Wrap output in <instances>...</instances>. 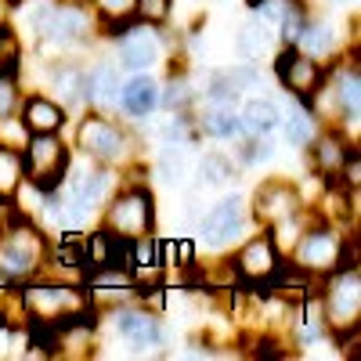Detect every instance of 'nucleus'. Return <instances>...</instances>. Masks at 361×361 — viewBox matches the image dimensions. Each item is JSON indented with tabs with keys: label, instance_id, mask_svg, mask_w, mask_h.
I'll use <instances>...</instances> for the list:
<instances>
[{
	"label": "nucleus",
	"instance_id": "obj_32",
	"mask_svg": "<svg viewBox=\"0 0 361 361\" xmlns=\"http://www.w3.org/2000/svg\"><path fill=\"white\" fill-rule=\"evenodd\" d=\"M156 173L166 185H180L185 180V145H163L156 156Z\"/></svg>",
	"mask_w": 361,
	"mask_h": 361
},
{
	"label": "nucleus",
	"instance_id": "obj_12",
	"mask_svg": "<svg viewBox=\"0 0 361 361\" xmlns=\"http://www.w3.org/2000/svg\"><path fill=\"white\" fill-rule=\"evenodd\" d=\"M282 253H279V246L271 243V235L260 228L257 235H246L243 238V246L235 250V257H231V275L243 282V286H250V289H264L271 279H275V271L282 267Z\"/></svg>",
	"mask_w": 361,
	"mask_h": 361
},
{
	"label": "nucleus",
	"instance_id": "obj_25",
	"mask_svg": "<svg viewBox=\"0 0 361 361\" xmlns=\"http://www.w3.org/2000/svg\"><path fill=\"white\" fill-rule=\"evenodd\" d=\"M296 47L304 51V54H311V58H318V62H329V58L340 51V33H336L333 22L307 18L304 33H300V40H296Z\"/></svg>",
	"mask_w": 361,
	"mask_h": 361
},
{
	"label": "nucleus",
	"instance_id": "obj_17",
	"mask_svg": "<svg viewBox=\"0 0 361 361\" xmlns=\"http://www.w3.org/2000/svg\"><path fill=\"white\" fill-rule=\"evenodd\" d=\"M357 148V141L354 137H347V130H340V127H322L318 130V137L311 141V148L307 152H314V173H318V180L322 185H329V180H340V170H343V163H347V156Z\"/></svg>",
	"mask_w": 361,
	"mask_h": 361
},
{
	"label": "nucleus",
	"instance_id": "obj_14",
	"mask_svg": "<svg viewBox=\"0 0 361 361\" xmlns=\"http://www.w3.org/2000/svg\"><path fill=\"white\" fill-rule=\"evenodd\" d=\"M105 318L112 322L116 336L127 340L130 347L137 350H148V347H163L166 343V333H163V322L156 311L141 307L137 300H123V304H112L105 311Z\"/></svg>",
	"mask_w": 361,
	"mask_h": 361
},
{
	"label": "nucleus",
	"instance_id": "obj_34",
	"mask_svg": "<svg viewBox=\"0 0 361 361\" xmlns=\"http://www.w3.org/2000/svg\"><path fill=\"white\" fill-rule=\"evenodd\" d=\"M18 102H22L18 73H4V76H0V119L15 116V112H18Z\"/></svg>",
	"mask_w": 361,
	"mask_h": 361
},
{
	"label": "nucleus",
	"instance_id": "obj_28",
	"mask_svg": "<svg viewBox=\"0 0 361 361\" xmlns=\"http://www.w3.org/2000/svg\"><path fill=\"white\" fill-rule=\"evenodd\" d=\"M307 18H311V11H307L304 0H282V11L275 18L279 44H296L300 33H304V25H307Z\"/></svg>",
	"mask_w": 361,
	"mask_h": 361
},
{
	"label": "nucleus",
	"instance_id": "obj_27",
	"mask_svg": "<svg viewBox=\"0 0 361 361\" xmlns=\"http://www.w3.org/2000/svg\"><path fill=\"white\" fill-rule=\"evenodd\" d=\"M195 98H199V90L192 87V80H188L185 69H177V73L170 69V80L159 83V109H166L170 116H177V112H192Z\"/></svg>",
	"mask_w": 361,
	"mask_h": 361
},
{
	"label": "nucleus",
	"instance_id": "obj_16",
	"mask_svg": "<svg viewBox=\"0 0 361 361\" xmlns=\"http://www.w3.org/2000/svg\"><path fill=\"white\" fill-rule=\"evenodd\" d=\"M260 87V69L257 62H243V66H228V69H214L209 83L202 90L206 105H238L246 90Z\"/></svg>",
	"mask_w": 361,
	"mask_h": 361
},
{
	"label": "nucleus",
	"instance_id": "obj_31",
	"mask_svg": "<svg viewBox=\"0 0 361 361\" xmlns=\"http://www.w3.org/2000/svg\"><path fill=\"white\" fill-rule=\"evenodd\" d=\"M4 73H22V37L8 18H0V76Z\"/></svg>",
	"mask_w": 361,
	"mask_h": 361
},
{
	"label": "nucleus",
	"instance_id": "obj_24",
	"mask_svg": "<svg viewBox=\"0 0 361 361\" xmlns=\"http://www.w3.org/2000/svg\"><path fill=\"white\" fill-rule=\"evenodd\" d=\"M195 130L214 137V141H238L243 137V119H238V105H206L202 116L195 119Z\"/></svg>",
	"mask_w": 361,
	"mask_h": 361
},
{
	"label": "nucleus",
	"instance_id": "obj_22",
	"mask_svg": "<svg viewBox=\"0 0 361 361\" xmlns=\"http://www.w3.org/2000/svg\"><path fill=\"white\" fill-rule=\"evenodd\" d=\"M238 119H243V134L250 137H264V134H275L279 123H282V109L275 98H246L243 105H238Z\"/></svg>",
	"mask_w": 361,
	"mask_h": 361
},
{
	"label": "nucleus",
	"instance_id": "obj_6",
	"mask_svg": "<svg viewBox=\"0 0 361 361\" xmlns=\"http://www.w3.org/2000/svg\"><path fill=\"white\" fill-rule=\"evenodd\" d=\"M102 228H109L112 235L119 238H145L156 231V195L148 185L141 180H127V185H119L105 206H102V217H98Z\"/></svg>",
	"mask_w": 361,
	"mask_h": 361
},
{
	"label": "nucleus",
	"instance_id": "obj_4",
	"mask_svg": "<svg viewBox=\"0 0 361 361\" xmlns=\"http://www.w3.org/2000/svg\"><path fill=\"white\" fill-rule=\"evenodd\" d=\"M47 231L18 209L0 231V282H25L40 275L47 264Z\"/></svg>",
	"mask_w": 361,
	"mask_h": 361
},
{
	"label": "nucleus",
	"instance_id": "obj_21",
	"mask_svg": "<svg viewBox=\"0 0 361 361\" xmlns=\"http://www.w3.org/2000/svg\"><path fill=\"white\" fill-rule=\"evenodd\" d=\"M83 69L73 58H54L51 69H47V87H51V98L62 102L66 109H83Z\"/></svg>",
	"mask_w": 361,
	"mask_h": 361
},
{
	"label": "nucleus",
	"instance_id": "obj_36",
	"mask_svg": "<svg viewBox=\"0 0 361 361\" xmlns=\"http://www.w3.org/2000/svg\"><path fill=\"white\" fill-rule=\"evenodd\" d=\"M18 214V206H15V199H0V231H4V224L11 221Z\"/></svg>",
	"mask_w": 361,
	"mask_h": 361
},
{
	"label": "nucleus",
	"instance_id": "obj_11",
	"mask_svg": "<svg viewBox=\"0 0 361 361\" xmlns=\"http://www.w3.org/2000/svg\"><path fill=\"white\" fill-rule=\"evenodd\" d=\"M112 44H116V66L123 73H152L166 58L163 25H148V22H137V18H130L127 29Z\"/></svg>",
	"mask_w": 361,
	"mask_h": 361
},
{
	"label": "nucleus",
	"instance_id": "obj_23",
	"mask_svg": "<svg viewBox=\"0 0 361 361\" xmlns=\"http://www.w3.org/2000/svg\"><path fill=\"white\" fill-rule=\"evenodd\" d=\"M235 47L238 54L246 58V62H260V54H271L279 47V37H275V25H271L267 18H260L253 11V18L238 29V37H235Z\"/></svg>",
	"mask_w": 361,
	"mask_h": 361
},
{
	"label": "nucleus",
	"instance_id": "obj_7",
	"mask_svg": "<svg viewBox=\"0 0 361 361\" xmlns=\"http://www.w3.org/2000/svg\"><path fill=\"white\" fill-rule=\"evenodd\" d=\"M73 166V148L62 141V134H29L22 145V170L25 180L37 192H54Z\"/></svg>",
	"mask_w": 361,
	"mask_h": 361
},
{
	"label": "nucleus",
	"instance_id": "obj_18",
	"mask_svg": "<svg viewBox=\"0 0 361 361\" xmlns=\"http://www.w3.org/2000/svg\"><path fill=\"white\" fill-rule=\"evenodd\" d=\"M22 127L29 134H62L69 127V109L62 102H54L51 94H44V90H22V102H18V112Z\"/></svg>",
	"mask_w": 361,
	"mask_h": 361
},
{
	"label": "nucleus",
	"instance_id": "obj_20",
	"mask_svg": "<svg viewBox=\"0 0 361 361\" xmlns=\"http://www.w3.org/2000/svg\"><path fill=\"white\" fill-rule=\"evenodd\" d=\"M127 119L134 123H148L159 109V80L152 73H130L123 76V87H119V105Z\"/></svg>",
	"mask_w": 361,
	"mask_h": 361
},
{
	"label": "nucleus",
	"instance_id": "obj_1",
	"mask_svg": "<svg viewBox=\"0 0 361 361\" xmlns=\"http://www.w3.org/2000/svg\"><path fill=\"white\" fill-rule=\"evenodd\" d=\"M289 264L307 271L311 279H325L329 271H336L343 264H357V228L343 231L329 221H307V228L300 231L296 246L289 250Z\"/></svg>",
	"mask_w": 361,
	"mask_h": 361
},
{
	"label": "nucleus",
	"instance_id": "obj_37",
	"mask_svg": "<svg viewBox=\"0 0 361 361\" xmlns=\"http://www.w3.org/2000/svg\"><path fill=\"white\" fill-rule=\"evenodd\" d=\"M257 4H260V0H246V8H250V11H257Z\"/></svg>",
	"mask_w": 361,
	"mask_h": 361
},
{
	"label": "nucleus",
	"instance_id": "obj_29",
	"mask_svg": "<svg viewBox=\"0 0 361 361\" xmlns=\"http://www.w3.org/2000/svg\"><path fill=\"white\" fill-rule=\"evenodd\" d=\"M22 180H25V170H22V148L0 145V199H15V192H18Z\"/></svg>",
	"mask_w": 361,
	"mask_h": 361
},
{
	"label": "nucleus",
	"instance_id": "obj_26",
	"mask_svg": "<svg viewBox=\"0 0 361 361\" xmlns=\"http://www.w3.org/2000/svg\"><path fill=\"white\" fill-rule=\"evenodd\" d=\"M282 134H286V145L289 148H296V152H307L311 148V141L318 137V130H322V119L314 116V109H293L289 116H282Z\"/></svg>",
	"mask_w": 361,
	"mask_h": 361
},
{
	"label": "nucleus",
	"instance_id": "obj_2",
	"mask_svg": "<svg viewBox=\"0 0 361 361\" xmlns=\"http://www.w3.org/2000/svg\"><path fill=\"white\" fill-rule=\"evenodd\" d=\"M76 152L112 170H130L141 163V145L127 130V123L98 109H87L76 119Z\"/></svg>",
	"mask_w": 361,
	"mask_h": 361
},
{
	"label": "nucleus",
	"instance_id": "obj_15",
	"mask_svg": "<svg viewBox=\"0 0 361 361\" xmlns=\"http://www.w3.org/2000/svg\"><path fill=\"white\" fill-rule=\"evenodd\" d=\"M83 159H87V156H83ZM116 188H119V170L102 166V163H94V159H87L83 166H69V173H66V180H62V192H66L73 202L94 209L98 217H102L105 199H109Z\"/></svg>",
	"mask_w": 361,
	"mask_h": 361
},
{
	"label": "nucleus",
	"instance_id": "obj_9",
	"mask_svg": "<svg viewBox=\"0 0 361 361\" xmlns=\"http://www.w3.org/2000/svg\"><path fill=\"white\" fill-rule=\"evenodd\" d=\"M275 76H279L286 94H293L304 109H311L314 94L322 90V83L329 76V66L318 62V58H311V54H304L296 44H279V51H275Z\"/></svg>",
	"mask_w": 361,
	"mask_h": 361
},
{
	"label": "nucleus",
	"instance_id": "obj_33",
	"mask_svg": "<svg viewBox=\"0 0 361 361\" xmlns=\"http://www.w3.org/2000/svg\"><path fill=\"white\" fill-rule=\"evenodd\" d=\"M130 15L148 25H166L173 15V0H130Z\"/></svg>",
	"mask_w": 361,
	"mask_h": 361
},
{
	"label": "nucleus",
	"instance_id": "obj_35",
	"mask_svg": "<svg viewBox=\"0 0 361 361\" xmlns=\"http://www.w3.org/2000/svg\"><path fill=\"white\" fill-rule=\"evenodd\" d=\"M29 141V130L22 127L18 116H4L0 119V145H11V148H22Z\"/></svg>",
	"mask_w": 361,
	"mask_h": 361
},
{
	"label": "nucleus",
	"instance_id": "obj_30",
	"mask_svg": "<svg viewBox=\"0 0 361 361\" xmlns=\"http://www.w3.org/2000/svg\"><path fill=\"white\" fill-rule=\"evenodd\" d=\"M235 173H238V166L224 152H202L199 156V180L202 185H228Z\"/></svg>",
	"mask_w": 361,
	"mask_h": 361
},
{
	"label": "nucleus",
	"instance_id": "obj_3",
	"mask_svg": "<svg viewBox=\"0 0 361 361\" xmlns=\"http://www.w3.org/2000/svg\"><path fill=\"white\" fill-rule=\"evenodd\" d=\"M15 304L22 311L25 322H40V325H54L62 322L66 314H76L83 307H90V289L80 282H66V279H54L47 271L40 275L18 282L15 289Z\"/></svg>",
	"mask_w": 361,
	"mask_h": 361
},
{
	"label": "nucleus",
	"instance_id": "obj_10",
	"mask_svg": "<svg viewBox=\"0 0 361 361\" xmlns=\"http://www.w3.org/2000/svg\"><path fill=\"white\" fill-rule=\"evenodd\" d=\"M246 231H250V206L243 195H224L199 217V238L214 253L238 246L246 238Z\"/></svg>",
	"mask_w": 361,
	"mask_h": 361
},
{
	"label": "nucleus",
	"instance_id": "obj_13",
	"mask_svg": "<svg viewBox=\"0 0 361 361\" xmlns=\"http://www.w3.org/2000/svg\"><path fill=\"white\" fill-rule=\"evenodd\" d=\"M304 195H300L296 185H289L286 177H267L257 185L253 192V202H250V217L260 224V228H275L296 214H304Z\"/></svg>",
	"mask_w": 361,
	"mask_h": 361
},
{
	"label": "nucleus",
	"instance_id": "obj_5",
	"mask_svg": "<svg viewBox=\"0 0 361 361\" xmlns=\"http://www.w3.org/2000/svg\"><path fill=\"white\" fill-rule=\"evenodd\" d=\"M318 307L325 318V336L343 343L361 325V267L343 264L318 282Z\"/></svg>",
	"mask_w": 361,
	"mask_h": 361
},
{
	"label": "nucleus",
	"instance_id": "obj_8",
	"mask_svg": "<svg viewBox=\"0 0 361 361\" xmlns=\"http://www.w3.org/2000/svg\"><path fill=\"white\" fill-rule=\"evenodd\" d=\"M94 33H98V15L90 0H54L37 40L47 51H73L83 47Z\"/></svg>",
	"mask_w": 361,
	"mask_h": 361
},
{
	"label": "nucleus",
	"instance_id": "obj_38",
	"mask_svg": "<svg viewBox=\"0 0 361 361\" xmlns=\"http://www.w3.org/2000/svg\"><path fill=\"white\" fill-rule=\"evenodd\" d=\"M333 4H354V0H333Z\"/></svg>",
	"mask_w": 361,
	"mask_h": 361
},
{
	"label": "nucleus",
	"instance_id": "obj_19",
	"mask_svg": "<svg viewBox=\"0 0 361 361\" xmlns=\"http://www.w3.org/2000/svg\"><path fill=\"white\" fill-rule=\"evenodd\" d=\"M119 87H123V69L116 66V58L109 62H94L83 69V109L109 112L119 105Z\"/></svg>",
	"mask_w": 361,
	"mask_h": 361
}]
</instances>
